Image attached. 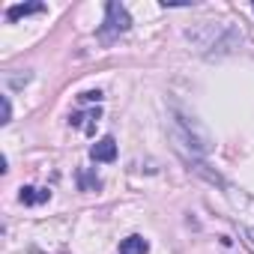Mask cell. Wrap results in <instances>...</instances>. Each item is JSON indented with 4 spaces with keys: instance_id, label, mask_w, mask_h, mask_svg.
Listing matches in <instances>:
<instances>
[{
    "instance_id": "cell-1",
    "label": "cell",
    "mask_w": 254,
    "mask_h": 254,
    "mask_svg": "<svg viewBox=\"0 0 254 254\" xmlns=\"http://www.w3.org/2000/svg\"><path fill=\"white\" fill-rule=\"evenodd\" d=\"M129 27H132V15L126 12L123 3L111 0V3L105 6V24L99 27V39H102V42H111V39H117L120 33H126Z\"/></svg>"
},
{
    "instance_id": "cell-2",
    "label": "cell",
    "mask_w": 254,
    "mask_h": 254,
    "mask_svg": "<svg viewBox=\"0 0 254 254\" xmlns=\"http://www.w3.org/2000/svg\"><path fill=\"white\" fill-rule=\"evenodd\" d=\"M90 159H93V162H114V159H117V141H114L111 135L99 138V141L90 147Z\"/></svg>"
},
{
    "instance_id": "cell-3",
    "label": "cell",
    "mask_w": 254,
    "mask_h": 254,
    "mask_svg": "<svg viewBox=\"0 0 254 254\" xmlns=\"http://www.w3.org/2000/svg\"><path fill=\"white\" fill-rule=\"evenodd\" d=\"M18 200H21L24 206H39V203L51 200V191H48V189H36V186H21Z\"/></svg>"
},
{
    "instance_id": "cell-4",
    "label": "cell",
    "mask_w": 254,
    "mask_h": 254,
    "mask_svg": "<svg viewBox=\"0 0 254 254\" xmlns=\"http://www.w3.org/2000/svg\"><path fill=\"white\" fill-rule=\"evenodd\" d=\"M99 117H102L99 108H93V111H87V114H72V117H69V126H75V129H84L87 135H93V126L99 123Z\"/></svg>"
},
{
    "instance_id": "cell-5",
    "label": "cell",
    "mask_w": 254,
    "mask_h": 254,
    "mask_svg": "<svg viewBox=\"0 0 254 254\" xmlns=\"http://www.w3.org/2000/svg\"><path fill=\"white\" fill-rule=\"evenodd\" d=\"M39 12H45V3H15L6 9V21H18V18L39 15Z\"/></svg>"
},
{
    "instance_id": "cell-6",
    "label": "cell",
    "mask_w": 254,
    "mask_h": 254,
    "mask_svg": "<svg viewBox=\"0 0 254 254\" xmlns=\"http://www.w3.org/2000/svg\"><path fill=\"white\" fill-rule=\"evenodd\" d=\"M147 251H150V242H147L144 236H138V233L126 236V239L120 242V254H147Z\"/></svg>"
},
{
    "instance_id": "cell-7",
    "label": "cell",
    "mask_w": 254,
    "mask_h": 254,
    "mask_svg": "<svg viewBox=\"0 0 254 254\" xmlns=\"http://www.w3.org/2000/svg\"><path fill=\"white\" fill-rule=\"evenodd\" d=\"M78 189L81 191H99L102 189V180L90 171H78Z\"/></svg>"
},
{
    "instance_id": "cell-8",
    "label": "cell",
    "mask_w": 254,
    "mask_h": 254,
    "mask_svg": "<svg viewBox=\"0 0 254 254\" xmlns=\"http://www.w3.org/2000/svg\"><path fill=\"white\" fill-rule=\"evenodd\" d=\"M78 99H81V102H102L105 96H102V90H87V93H81Z\"/></svg>"
},
{
    "instance_id": "cell-9",
    "label": "cell",
    "mask_w": 254,
    "mask_h": 254,
    "mask_svg": "<svg viewBox=\"0 0 254 254\" xmlns=\"http://www.w3.org/2000/svg\"><path fill=\"white\" fill-rule=\"evenodd\" d=\"M9 120H12V105H9V96H3V120H0V123L6 126Z\"/></svg>"
},
{
    "instance_id": "cell-10",
    "label": "cell",
    "mask_w": 254,
    "mask_h": 254,
    "mask_svg": "<svg viewBox=\"0 0 254 254\" xmlns=\"http://www.w3.org/2000/svg\"><path fill=\"white\" fill-rule=\"evenodd\" d=\"M245 236H248V242L254 245V227H248V230H245Z\"/></svg>"
}]
</instances>
